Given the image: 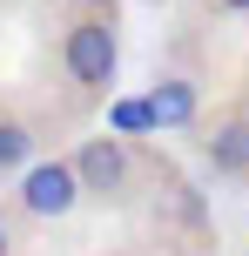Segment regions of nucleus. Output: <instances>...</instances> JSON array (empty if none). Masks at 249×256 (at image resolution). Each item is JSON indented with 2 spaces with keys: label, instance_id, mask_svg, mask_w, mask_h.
<instances>
[{
  "label": "nucleus",
  "instance_id": "obj_1",
  "mask_svg": "<svg viewBox=\"0 0 249 256\" xmlns=\"http://www.w3.org/2000/svg\"><path fill=\"white\" fill-rule=\"evenodd\" d=\"M209 88H216V68L202 54V34L196 27H175L162 40V54H155V74H148V115H155V128L189 135L196 115L209 108Z\"/></svg>",
  "mask_w": 249,
  "mask_h": 256
},
{
  "label": "nucleus",
  "instance_id": "obj_2",
  "mask_svg": "<svg viewBox=\"0 0 249 256\" xmlns=\"http://www.w3.org/2000/svg\"><path fill=\"white\" fill-rule=\"evenodd\" d=\"M115 14H74L67 7L61 20V88H67V108H101L115 94V74H121V34H115Z\"/></svg>",
  "mask_w": 249,
  "mask_h": 256
},
{
  "label": "nucleus",
  "instance_id": "obj_3",
  "mask_svg": "<svg viewBox=\"0 0 249 256\" xmlns=\"http://www.w3.org/2000/svg\"><path fill=\"white\" fill-rule=\"evenodd\" d=\"M74 176H81V202L88 209H142V182H148V162H142V142L115 135H81L74 148Z\"/></svg>",
  "mask_w": 249,
  "mask_h": 256
},
{
  "label": "nucleus",
  "instance_id": "obj_4",
  "mask_svg": "<svg viewBox=\"0 0 249 256\" xmlns=\"http://www.w3.org/2000/svg\"><path fill=\"white\" fill-rule=\"evenodd\" d=\"M189 142H196V162L209 168L216 182H236V189H249V88L216 94V102L196 115Z\"/></svg>",
  "mask_w": 249,
  "mask_h": 256
},
{
  "label": "nucleus",
  "instance_id": "obj_5",
  "mask_svg": "<svg viewBox=\"0 0 249 256\" xmlns=\"http://www.w3.org/2000/svg\"><path fill=\"white\" fill-rule=\"evenodd\" d=\"M142 162H148V182H142V209L155 216V230L162 236H209V209H202V196L182 182V168L169 162V155H155V148H142Z\"/></svg>",
  "mask_w": 249,
  "mask_h": 256
},
{
  "label": "nucleus",
  "instance_id": "obj_6",
  "mask_svg": "<svg viewBox=\"0 0 249 256\" xmlns=\"http://www.w3.org/2000/svg\"><path fill=\"white\" fill-rule=\"evenodd\" d=\"M13 209L27 222H61L81 209V176H74V155H34V162L13 176Z\"/></svg>",
  "mask_w": 249,
  "mask_h": 256
},
{
  "label": "nucleus",
  "instance_id": "obj_7",
  "mask_svg": "<svg viewBox=\"0 0 249 256\" xmlns=\"http://www.w3.org/2000/svg\"><path fill=\"white\" fill-rule=\"evenodd\" d=\"M34 155H40V122L20 108H0V182H13Z\"/></svg>",
  "mask_w": 249,
  "mask_h": 256
},
{
  "label": "nucleus",
  "instance_id": "obj_8",
  "mask_svg": "<svg viewBox=\"0 0 249 256\" xmlns=\"http://www.w3.org/2000/svg\"><path fill=\"white\" fill-rule=\"evenodd\" d=\"M20 222H27L20 209H0V250H13V236H20Z\"/></svg>",
  "mask_w": 249,
  "mask_h": 256
},
{
  "label": "nucleus",
  "instance_id": "obj_9",
  "mask_svg": "<svg viewBox=\"0 0 249 256\" xmlns=\"http://www.w3.org/2000/svg\"><path fill=\"white\" fill-rule=\"evenodd\" d=\"M67 7H74V14H115V20H121V0H67Z\"/></svg>",
  "mask_w": 249,
  "mask_h": 256
},
{
  "label": "nucleus",
  "instance_id": "obj_10",
  "mask_svg": "<svg viewBox=\"0 0 249 256\" xmlns=\"http://www.w3.org/2000/svg\"><path fill=\"white\" fill-rule=\"evenodd\" d=\"M209 14H249V0H202Z\"/></svg>",
  "mask_w": 249,
  "mask_h": 256
}]
</instances>
